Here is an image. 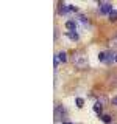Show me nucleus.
<instances>
[{
  "instance_id": "obj_1",
  "label": "nucleus",
  "mask_w": 117,
  "mask_h": 124,
  "mask_svg": "<svg viewBox=\"0 0 117 124\" xmlns=\"http://www.w3.org/2000/svg\"><path fill=\"white\" fill-rule=\"evenodd\" d=\"M64 116H66V108L64 107H62V106H56V107H55V119H56V121H62Z\"/></svg>"
},
{
  "instance_id": "obj_2",
  "label": "nucleus",
  "mask_w": 117,
  "mask_h": 124,
  "mask_svg": "<svg viewBox=\"0 0 117 124\" xmlns=\"http://www.w3.org/2000/svg\"><path fill=\"white\" fill-rule=\"evenodd\" d=\"M111 11H112V6H111V3H101L100 5V14H111Z\"/></svg>"
},
{
  "instance_id": "obj_3",
  "label": "nucleus",
  "mask_w": 117,
  "mask_h": 124,
  "mask_svg": "<svg viewBox=\"0 0 117 124\" xmlns=\"http://www.w3.org/2000/svg\"><path fill=\"white\" fill-rule=\"evenodd\" d=\"M75 65H77V67H83V68L88 65V64H86V59H84L83 56L80 57V54H78V53L75 54Z\"/></svg>"
},
{
  "instance_id": "obj_4",
  "label": "nucleus",
  "mask_w": 117,
  "mask_h": 124,
  "mask_svg": "<svg viewBox=\"0 0 117 124\" xmlns=\"http://www.w3.org/2000/svg\"><path fill=\"white\" fill-rule=\"evenodd\" d=\"M116 56H117V53L106 51V59H105V64H114V62H116Z\"/></svg>"
},
{
  "instance_id": "obj_5",
  "label": "nucleus",
  "mask_w": 117,
  "mask_h": 124,
  "mask_svg": "<svg viewBox=\"0 0 117 124\" xmlns=\"http://www.w3.org/2000/svg\"><path fill=\"white\" fill-rule=\"evenodd\" d=\"M66 28L69 30V33H70V31H75L77 30V23L73 20H67V22H66Z\"/></svg>"
},
{
  "instance_id": "obj_6",
  "label": "nucleus",
  "mask_w": 117,
  "mask_h": 124,
  "mask_svg": "<svg viewBox=\"0 0 117 124\" xmlns=\"http://www.w3.org/2000/svg\"><path fill=\"white\" fill-rule=\"evenodd\" d=\"M56 56H58V59H59V62H67V57H66V53H64V51L58 53Z\"/></svg>"
},
{
  "instance_id": "obj_7",
  "label": "nucleus",
  "mask_w": 117,
  "mask_h": 124,
  "mask_svg": "<svg viewBox=\"0 0 117 124\" xmlns=\"http://www.w3.org/2000/svg\"><path fill=\"white\" fill-rule=\"evenodd\" d=\"M78 20H80V22H83L84 23V25H88V17H86V16L84 14H78Z\"/></svg>"
},
{
  "instance_id": "obj_8",
  "label": "nucleus",
  "mask_w": 117,
  "mask_h": 124,
  "mask_svg": "<svg viewBox=\"0 0 117 124\" xmlns=\"http://www.w3.org/2000/svg\"><path fill=\"white\" fill-rule=\"evenodd\" d=\"M69 37L72 39V40H78V37H80V36H78L77 31H70V33H69Z\"/></svg>"
},
{
  "instance_id": "obj_9",
  "label": "nucleus",
  "mask_w": 117,
  "mask_h": 124,
  "mask_svg": "<svg viewBox=\"0 0 117 124\" xmlns=\"http://www.w3.org/2000/svg\"><path fill=\"white\" fill-rule=\"evenodd\" d=\"M75 104H77V107L81 108V107L84 106V99H83V98H77V99H75Z\"/></svg>"
},
{
  "instance_id": "obj_10",
  "label": "nucleus",
  "mask_w": 117,
  "mask_h": 124,
  "mask_svg": "<svg viewBox=\"0 0 117 124\" xmlns=\"http://www.w3.org/2000/svg\"><path fill=\"white\" fill-rule=\"evenodd\" d=\"M94 112L101 113V104H100V102H95V104H94Z\"/></svg>"
},
{
  "instance_id": "obj_11",
  "label": "nucleus",
  "mask_w": 117,
  "mask_h": 124,
  "mask_svg": "<svg viewBox=\"0 0 117 124\" xmlns=\"http://www.w3.org/2000/svg\"><path fill=\"white\" fill-rule=\"evenodd\" d=\"M109 19H111L112 22H116V20H117V11H116V9H112V11H111V14H109Z\"/></svg>"
},
{
  "instance_id": "obj_12",
  "label": "nucleus",
  "mask_w": 117,
  "mask_h": 124,
  "mask_svg": "<svg viewBox=\"0 0 117 124\" xmlns=\"http://www.w3.org/2000/svg\"><path fill=\"white\" fill-rule=\"evenodd\" d=\"M98 59H100V62H105V59H106V51H101L98 54Z\"/></svg>"
},
{
  "instance_id": "obj_13",
  "label": "nucleus",
  "mask_w": 117,
  "mask_h": 124,
  "mask_svg": "<svg viewBox=\"0 0 117 124\" xmlns=\"http://www.w3.org/2000/svg\"><path fill=\"white\" fill-rule=\"evenodd\" d=\"M101 119H103V123H111V116L109 115H101Z\"/></svg>"
},
{
  "instance_id": "obj_14",
  "label": "nucleus",
  "mask_w": 117,
  "mask_h": 124,
  "mask_svg": "<svg viewBox=\"0 0 117 124\" xmlns=\"http://www.w3.org/2000/svg\"><path fill=\"white\" fill-rule=\"evenodd\" d=\"M53 64H55V68H56V65L59 64V59H58V56L55 54V57H53Z\"/></svg>"
},
{
  "instance_id": "obj_15",
  "label": "nucleus",
  "mask_w": 117,
  "mask_h": 124,
  "mask_svg": "<svg viewBox=\"0 0 117 124\" xmlns=\"http://www.w3.org/2000/svg\"><path fill=\"white\" fill-rule=\"evenodd\" d=\"M112 104H114V106H117V96H116L114 99H112Z\"/></svg>"
},
{
  "instance_id": "obj_16",
  "label": "nucleus",
  "mask_w": 117,
  "mask_h": 124,
  "mask_svg": "<svg viewBox=\"0 0 117 124\" xmlns=\"http://www.w3.org/2000/svg\"><path fill=\"white\" fill-rule=\"evenodd\" d=\"M62 124H72V123H67V121H62Z\"/></svg>"
},
{
  "instance_id": "obj_17",
  "label": "nucleus",
  "mask_w": 117,
  "mask_h": 124,
  "mask_svg": "<svg viewBox=\"0 0 117 124\" xmlns=\"http://www.w3.org/2000/svg\"><path fill=\"white\" fill-rule=\"evenodd\" d=\"M114 44H116V45H117V36H116V39H114Z\"/></svg>"
},
{
  "instance_id": "obj_18",
  "label": "nucleus",
  "mask_w": 117,
  "mask_h": 124,
  "mask_svg": "<svg viewBox=\"0 0 117 124\" xmlns=\"http://www.w3.org/2000/svg\"><path fill=\"white\" fill-rule=\"evenodd\" d=\"M116 62H117V56H116Z\"/></svg>"
}]
</instances>
